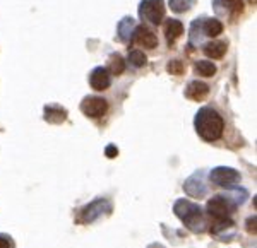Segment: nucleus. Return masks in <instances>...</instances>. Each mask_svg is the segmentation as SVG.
<instances>
[{"label":"nucleus","mask_w":257,"mask_h":248,"mask_svg":"<svg viewBox=\"0 0 257 248\" xmlns=\"http://www.w3.org/2000/svg\"><path fill=\"white\" fill-rule=\"evenodd\" d=\"M194 125H196L199 137L208 140V142L218 140L223 135V129H225V122L219 117L218 111L208 108V106L197 111Z\"/></svg>","instance_id":"obj_1"},{"label":"nucleus","mask_w":257,"mask_h":248,"mask_svg":"<svg viewBox=\"0 0 257 248\" xmlns=\"http://www.w3.org/2000/svg\"><path fill=\"white\" fill-rule=\"evenodd\" d=\"M173 212H175L177 217H180L184 221V224L190 231H194V233L204 231V216H202V210L197 204L180 198L173 205Z\"/></svg>","instance_id":"obj_2"},{"label":"nucleus","mask_w":257,"mask_h":248,"mask_svg":"<svg viewBox=\"0 0 257 248\" xmlns=\"http://www.w3.org/2000/svg\"><path fill=\"white\" fill-rule=\"evenodd\" d=\"M141 18L148 23L158 26L165 18V4L163 0H143L139 6Z\"/></svg>","instance_id":"obj_3"},{"label":"nucleus","mask_w":257,"mask_h":248,"mask_svg":"<svg viewBox=\"0 0 257 248\" xmlns=\"http://www.w3.org/2000/svg\"><path fill=\"white\" fill-rule=\"evenodd\" d=\"M209 178L213 183H216L218 187L223 188H233L237 187V183L240 181V173L233 168H226V166H218L211 171Z\"/></svg>","instance_id":"obj_4"},{"label":"nucleus","mask_w":257,"mask_h":248,"mask_svg":"<svg viewBox=\"0 0 257 248\" xmlns=\"http://www.w3.org/2000/svg\"><path fill=\"white\" fill-rule=\"evenodd\" d=\"M206 209H208V214L214 221H226V219H230L233 204L223 195H216L208 202V207Z\"/></svg>","instance_id":"obj_5"},{"label":"nucleus","mask_w":257,"mask_h":248,"mask_svg":"<svg viewBox=\"0 0 257 248\" xmlns=\"http://www.w3.org/2000/svg\"><path fill=\"white\" fill-rule=\"evenodd\" d=\"M81 110H82V113L89 118H101L103 115L108 111V103H106V99H103V98L88 96L81 103Z\"/></svg>","instance_id":"obj_6"},{"label":"nucleus","mask_w":257,"mask_h":248,"mask_svg":"<svg viewBox=\"0 0 257 248\" xmlns=\"http://www.w3.org/2000/svg\"><path fill=\"white\" fill-rule=\"evenodd\" d=\"M110 209H111V204L106 200V198H96V200H93L91 204H88L84 209H82L81 221L93 222V221H96L98 217H101L105 212H108Z\"/></svg>","instance_id":"obj_7"},{"label":"nucleus","mask_w":257,"mask_h":248,"mask_svg":"<svg viewBox=\"0 0 257 248\" xmlns=\"http://www.w3.org/2000/svg\"><path fill=\"white\" fill-rule=\"evenodd\" d=\"M110 74H108V70L106 69H103V67H96L91 72V76H89V84H91V88H93L94 91H105V89H108L110 88Z\"/></svg>","instance_id":"obj_8"},{"label":"nucleus","mask_w":257,"mask_h":248,"mask_svg":"<svg viewBox=\"0 0 257 248\" xmlns=\"http://www.w3.org/2000/svg\"><path fill=\"white\" fill-rule=\"evenodd\" d=\"M132 38L138 41L141 47H144L148 50H153L156 45H158V38H156V35L146 26H138V28H136V33L132 35Z\"/></svg>","instance_id":"obj_9"},{"label":"nucleus","mask_w":257,"mask_h":248,"mask_svg":"<svg viewBox=\"0 0 257 248\" xmlns=\"http://www.w3.org/2000/svg\"><path fill=\"white\" fill-rule=\"evenodd\" d=\"M208 93H209V86L201 81L190 82L187 86V89H185V96L189 99H192V101H202V99L208 96Z\"/></svg>","instance_id":"obj_10"},{"label":"nucleus","mask_w":257,"mask_h":248,"mask_svg":"<svg viewBox=\"0 0 257 248\" xmlns=\"http://www.w3.org/2000/svg\"><path fill=\"white\" fill-rule=\"evenodd\" d=\"M204 53L213 60L223 59V57H225V53H226V43H225V41H218V40L209 41V43L204 47Z\"/></svg>","instance_id":"obj_11"},{"label":"nucleus","mask_w":257,"mask_h":248,"mask_svg":"<svg viewBox=\"0 0 257 248\" xmlns=\"http://www.w3.org/2000/svg\"><path fill=\"white\" fill-rule=\"evenodd\" d=\"M182 33H184V26H182L180 21H177V19L167 21V24H165V35H167V38H168V43L175 41Z\"/></svg>","instance_id":"obj_12"},{"label":"nucleus","mask_w":257,"mask_h":248,"mask_svg":"<svg viewBox=\"0 0 257 248\" xmlns=\"http://www.w3.org/2000/svg\"><path fill=\"white\" fill-rule=\"evenodd\" d=\"M67 118V111L59 108V106H47L45 108V120L50 123H62Z\"/></svg>","instance_id":"obj_13"},{"label":"nucleus","mask_w":257,"mask_h":248,"mask_svg":"<svg viewBox=\"0 0 257 248\" xmlns=\"http://www.w3.org/2000/svg\"><path fill=\"white\" fill-rule=\"evenodd\" d=\"M204 33L209 36V38H216L223 33V24L219 23L218 19H208L204 24Z\"/></svg>","instance_id":"obj_14"},{"label":"nucleus","mask_w":257,"mask_h":248,"mask_svg":"<svg viewBox=\"0 0 257 248\" xmlns=\"http://www.w3.org/2000/svg\"><path fill=\"white\" fill-rule=\"evenodd\" d=\"M108 69H110V72L113 74V76H120V74L125 70V62H123V59L120 55H111L110 57V60H108Z\"/></svg>","instance_id":"obj_15"},{"label":"nucleus","mask_w":257,"mask_h":248,"mask_svg":"<svg viewBox=\"0 0 257 248\" xmlns=\"http://www.w3.org/2000/svg\"><path fill=\"white\" fill-rule=\"evenodd\" d=\"M196 72L202 77H211L216 74V67L213 65V62L202 60V62H197L196 64Z\"/></svg>","instance_id":"obj_16"},{"label":"nucleus","mask_w":257,"mask_h":248,"mask_svg":"<svg viewBox=\"0 0 257 248\" xmlns=\"http://www.w3.org/2000/svg\"><path fill=\"white\" fill-rule=\"evenodd\" d=\"M128 62H131V65H134V67L139 69L148 64V59L141 50H131V52H128Z\"/></svg>","instance_id":"obj_17"},{"label":"nucleus","mask_w":257,"mask_h":248,"mask_svg":"<svg viewBox=\"0 0 257 248\" xmlns=\"http://www.w3.org/2000/svg\"><path fill=\"white\" fill-rule=\"evenodd\" d=\"M132 30H134V19L131 18H125L118 24V35L122 36V40L132 38Z\"/></svg>","instance_id":"obj_18"},{"label":"nucleus","mask_w":257,"mask_h":248,"mask_svg":"<svg viewBox=\"0 0 257 248\" xmlns=\"http://www.w3.org/2000/svg\"><path fill=\"white\" fill-rule=\"evenodd\" d=\"M194 0H170V7H172L173 12H187L192 9Z\"/></svg>","instance_id":"obj_19"},{"label":"nucleus","mask_w":257,"mask_h":248,"mask_svg":"<svg viewBox=\"0 0 257 248\" xmlns=\"http://www.w3.org/2000/svg\"><path fill=\"white\" fill-rule=\"evenodd\" d=\"M168 72L175 74V76H180V74H184V64H182L180 60H172L168 64Z\"/></svg>","instance_id":"obj_20"},{"label":"nucleus","mask_w":257,"mask_h":248,"mask_svg":"<svg viewBox=\"0 0 257 248\" xmlns=\"http://www.w3.org/2000/svg\"><path fill=\"white\" fill-rule=\"evenodd\" d=\"M225 2H226V6L235 12H242V9H243L242 0H225Z\"/></svg>","instance_id":"obj_21"},{"label":"nucleus","mask_w":257,"mask_h":248,"mask_svg":"<svg viewBox=\"0 0 257 248\" xmlns=\"http://www.w3.org/2000/svg\"><path fill=\"white\" fill-rule=\"evenodd\" d=\"M255 222H257L255 216L247 219V231H248V233H250V234H255V231H257V229H255Z\"/></svg>","instance_id":"obj_22"},{"label":"nucleus","mask_w":257,"mask_h":248,"mask_svg":"<svg viewBox=\"0 0 257 248\" xmlns=\"http://www.w3.org/2000/svg\"><path fill=\"white\" fill-rule=\"evenodd\" d=\"M0 248H14V246H12V241L9 239V236H4V234H0Z\"/></svg>","instance_id":"obj_23"},{"label":"nucleus","mask_w":257,"mask_h":248,"mask_svg":"<svg viewBox=\"0 0 257 248\" xmlns=\"http://www.w3.org/2000/svg\"><path fill=\"white\" fill-rule=\"evenodd\" d=\"M105 154L108 156V158H117V154H118V149L115 147V146H108L105 149Z\"/></svg>","instance_id":"obj_24"},{"label":"nucleus","mask_w":257,"mask_h":248,"mask_svg":"<svg viewBox=\"0 0 257 248\" xmlns=\"http://www.w3.org/2000/svg\"><path fill=\"white\" fill-rule=\"evenodd\" d=\"M250 2H255V0H250Z\"/></svg>","instance_id":"obj_25"}]
</instances>
